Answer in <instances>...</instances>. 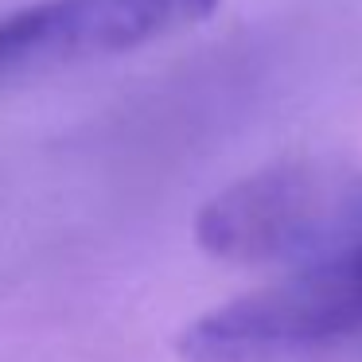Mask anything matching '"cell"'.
Masks as SVG:
<instances>
[{"label":"cell","mask_w":362,"mask_h":362,"mask_svg":"<svg viewBox=\"0 0 362 362\" xmlns=\"http://www.w3.org/2000/svg\"><path fill=\"white\" fill-rule=\"evenodd\" d=\"M206 253L238 265H304L362 242V168L269 164L222 187L195 218Z\"/></svg>","instance_id":"6da1fadb"},{"label":"cell","mask_w":362,"mask_h":362,"mask_svg":"<svg viewBox=\"0 0 362 362\" xmlns=\"http://www.w3.org/2000/svg\"><path fill=\"white\" fill-rule=\"evenodd\" d=\"M362 346V242L203 312L180 335L187 362H320Z\"/></svg>","instance_id":"7a4b0ae2"},{"label":"cell","mask_w":362,"mask_h":362,"mask_svg":"<svg viewBox=\"0 0 362 362\" xmlns=\"http://www.w3.org/2000/svg\"><path fill=\"white\" fill-rule=\"evenodd\" d=\"M222 0H28L0 12V74L113 59L206 24Z\"/></svg>","instance_id":"3957f363"}]
</instances>
